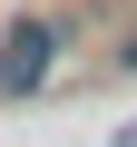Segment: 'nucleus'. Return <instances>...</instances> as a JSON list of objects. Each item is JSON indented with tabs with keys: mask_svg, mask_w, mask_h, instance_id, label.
<instances>
[{
	"mask_svg": "<svg viewBox=\"0 0 137 147\" xmlns=\"http://www.w3.org/2000/svg\"><path fill=\"white\" fill-rule=\"evenodd\" d=\"M49 69H59V20H20L0 39V98H30Z\"/></svg>",
	"mask_w": 137,
	"mask_h": 147,
	"instance_id": "nucleus-1",
	"label": "nucleus"
},
{
	"mask_svg": "<svg viewBox=\"0 0 137 147\" xmlns=\"http://www.w3.org/2000/svg\"><path fill=\"white\" fill-rule=\"evenodd\" d=\"M118 59H127V69H137V39H118Z\"/></svg>",
	"mask_w": 137,
	"mask_h": 147,
	"instance_id": "nucleus-2",
	"label": "nucleus"
}]
</instances>
